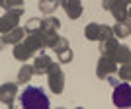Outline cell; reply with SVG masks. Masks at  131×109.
<instances>
[{
	"label": "cell",
	"instance_id": "obj_1",
	"mask_svg": "<svg viewBox=\"0 0 131 109\" xmlns=\"http://www.w3.org/2000/svg\"><path fill=\"white\" fill-rule=\"evenodd\" d=\"M20 105L24 109H47L49 107V99L45 92L37 86H27L20 96Z\"/></svg>",
	"mask_w": 131,
	"mask_h": 109
},
{
	"label": "cell",
	"instance_id": "obj_2",
	"mask_svg": "<svg viewBox=\"0 0 131 109\" xmlns=\"http://www.w3.org/2000/svg\"><path fill=\"white\" fill-rule=\"evenodd\" d=\"M114 105L115 107H131V86L117 84L114 90Z\"/></svg>",
	"mask_w": 131,
	"mask_h": 109
},
{
	"label": "cell",
	"instance_id": "obj_3",
	"mask_svg": "<svg viewBox=\"0 0 131 109\" xmlns=\"http://www.w3.org/2000/svg\"><path fill=\"white\" fill-rule=\"evenodd\" d=\"M51 4H57V0H41V10L43 12H51V8H49Z\"/></svg>",
	"mask_w": 131,
	"mask_h": 109
}]
</instances>
